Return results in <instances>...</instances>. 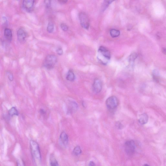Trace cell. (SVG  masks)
<instances>
[{"label":"cell","instance_id":"cell-17","mask_svg":"<svg viewBox=\"0 0 166 166\" xmlns=\"http://www.w3.org/2000/svg\"><path fill=\"white\" fill-rule=\"evenodd\" d=\"M8 114L11 116H17L19 115V113L16 108L15 107H13L8 111Z\"/></svg>","mask_w":166,"mask_h":166},{"label":"cell","instance_id":"cell-2","mask_svg":"<svg viewBox=\"0 0 166 166\" xmlns=\"http://www.w3.org/2000/svg\"><path fill=\"white\" fill-rule=\"evenodd\" d=\"M57 61V57L55 55H48L45 59L43 63V66L47 70H52L54 68Z\"/></svg>","mask_w":166,"mask_h":166},{"label":"cell","instance_id":"cell-8","mask_svg":"<svg viewBox=\"0 0 166 166\" xmlns=\"http://www.w3.org/2000/svg\"><path fill=\"white\" fill-rule=\"evenodd\" d=\"M102 81L99 79L96 78L94 81L93 85V90L94 92L98 93L101 92L102 89Z\"/></svg>","mask_w":166,"mask_h":166},{"label":"cell","instance_id":"cell-15","mask_svg":"<svg viewBox=\"0 0 166 166\" xmlns=\"http://www.w3.org/2000/svg\"><path fill=\"white\" fill-rule=\"evenodd\" d=\"M116 1V0H104L102 8V12H104L106 9L110 4Z\"/></svg>","mask_w":166,"mask_h":166},{"label":"cell","instance_id":"cell-32","mask_svg":"<svg viewBox=\"0 0 166 166\" xmlns=\"http://www.w3.org/2000/svg\"><path fill=\"white\" fill-rule=\"evenodd\" d=\"M17 1H18V0H17Z\"/></svg>","mask_w":166,"mask_h":166},{"label":"cell","instance_id":"cell-21","mask_svg":"<svg viewBox=\"0 0 166 166\" xmlns=\"http://www.w3.org/2000/svg\"><path fill=\"white\" fill-rule=\"evenodd\" d=\"M54 25L52 22H50L48 25L47 30V32L50 33H52L54 30Z\"/></svg>","mask_w":166,"mask_h":166},{"label":"cell","instance_id":"cell-7","mask_svg":"<svg viewBox=\"0 0 166 166\" xmlns=\"http://www.w3.org/2000/svg\"><path fill=\"white\" fill-rule=\"evenodd\" d=\"M98 52L100 53V56H101V58H100L103 57V58L107 61L110 60L111 58L110 52L106 48L103 46H101L98 50Z\"/></svg>","mask_w":166,"mask_h":166},{"label":"cell","instance_id":"cell-27","mask_svg":"<svg viewBox=\"0 0 166 166\" xmlns=\"http://www.w3.org/2000/svg\"><path fill=\"white\" fill-rule=\"evenodd\" d=\"M116 126L117 128H118L119 129H121L122 127H123V125L121 124V123L119 122H117L116 124Z\"/></svg>","mask_w":166,"mask_h":166},{"label":"cell","instance_id":"cell-1","mask_svg":"<svg viewBox=\"0 0 166 166\" xmlns=\"http://www.w3.org/2000/svg\"><path fill=\"white\" fill-rule=\"evenodd\" d=\"M32 159L35 165H40L41 163V155L38 143L35 140H31L30 143Z\"/></svg>","mask_w":166,"mask_h":166},{"label":"cell","instance_id":"cell-9","mask_svg":"<svg viewBox=\"0 0 166 166\" xmlns=\"http://www.w3.org/2000/svg\"><path fill=\"white\" fill-rule=\"evenodd\" d=\"M78 105L74 101H71L67 105V112L69 114H72L75 112L78 109Z\"/></svg>","mask_w":166,"mask_h":166},{"label":"cell","instance_id":"cell-31","mask_svg":"<svg viewBox=\"0 0 166 166\" xmlns=\"http://www.w3.org/2000/svg\"><path fill=\"white\" fill-rule=\"evenodd\" d=\"M89 165L91 166H95V163L92 161L90 162L89 164Z\"/></svg>","mask_w":166,"mask_h":166},{"label":"cell","instance_id":"cell-3","mask_svg":"<svg viewBox=\"0 0 166 166\" xmlns=\"http://www.w3.org/2000/svg\"><path fill=\"white\" fill-rule=\"evenodd\" d=\"M79 19L81 26L84 29L88 30L90 26V20L88 15L85 12L80 13Z\"/></svg>","mask_w":166,"mask_h":166},{"label":"cell","instance_id":"cell-10","mask_svg":"<svg viewBox=\"0 0 166 166\" xmlns=\"http://www.w3.org/2000/svg\"><path fill=\"white\" fill-rule=\"evenodd\" d=\"M35 3V0H23V6L24 8L28 12L31 10Z\"/></svg>","mask_w":166,"mask_h":166},{"label":"cell","instance_id":"cell-5","mask_svg":"<svg viewBox=\"0 0 166 166\" xmlns=\"http://www.w3.org/2000/svg\"><path fill=\"white\" fill-rule=\"evenodd\" d=\"M119 100L116 97L113 96L106 100V104L107 107L110 109L116 108L119 104Z\"/></svg>","mask_w":166,"mask_h":166},{"label":"cell","instance_id":"cell-6","mask_svg":"<svg viewBox=\"0 0 166 166\" xmlns=\"http://www.w3.org/2000/svg\"><path fill=\"white\" fill-rule=\"evenodd\" d=\"M17 36L19 41L21 43H24L26 41L28 34L24 29L21 28L17 32Z\"/></svg>","mask_w":166,"mask_h":166},{"label":"cell","instance_id":"cell-20","mask_svg":"<svg viewBox=\"0 0 166 166\" xmlns=\"http://www.w3.org/2000/svg\"><path fill=\"white\" fill-rule=\"evenodd\" d=\"M137 57L138 55L136 53L133 52L131 53L129 57V61L130 63H133L137 58Z\"/></svg>","mask_w":166,"mask_h":166},{"label":"cell","instance_id":"cell-12","mask_svg":"<svg viewBox=\"0 0 166 166\" xmlns=\"http://www.w3.org/2000/svg\"><path fill=\"white\" fill-rule=\"evenodd\" d=\"M4 36L6 40L8 42H10L12 39V32L10 29L6 28L4 30Z\"/></svg>","mask_w":166,"mask_h":166},{"label":"cell","instance_id":"cell-28","mask_svg":"<svg viewBox=\"0 0 166 166\" xmlns=\"http://www.w3.org/2000/svg\"><path fill=\"white\" fill-rule=\"evenodd\" d=\"M40 112L42 116H44L46 115V112L43 109H40Z\"/></svg>","mask_w":166,"mask_h":166},{"label":"cell","instance_id":"cell-13","mask_svg":"<svg viewBox=\"0 0 166 166\" xmlns=\"http://www.w3.org/2000/svg\"><path fill=\"white\" fill-rule=\"evenodd\" d=\"M148 120V116L147 114L144 113L140 115L139 119V122L140 124L144 125L147 123Z\"/></svg>","mask_w":166,"mask_h":166},{"label":"cell","instance_id":"cell-26","mask_svg":"<svg viewBox=\"0 0 166 166\" xmlns=\"http://www.w3.org/2000/svg\"><path fill=\"white\" fill-rule=\"evenodd\" d=\"M8 79L10 81H12L13 80V75L12 73L8 72Z\"/></svg>","mask_w":166,"mask_h":166},{"label":"cell","instance_id":"cell-11","mask_svg":"<svg viewBox=\"0 0 166 166\" xmlns=\"http://www.w3.org/2000/svg\"><path fill=\"white\" fill-rule=\"evenodd\" d=\"M60 143L64 146L67 145L69 143V137L66 133L65 132H63L61 133L60 136Z\"/></svg>","mask_w":166,"mask_h":166},{"label":"cell","instance_id":"cell-25","mask_svg":"<svg viewBox=\"0 0 166 166\" xmlns=\"http://www.w3.org/2000/svg\"><path fill=\"white\" fill-rule=\"evenodd\" d=\"M153 77H159V73L158 70L155 69L153 70Z\"/></svg>","mask_w":166,"mask_h":166},{"label":"cell","instance_id":"cell-24","mask_svg":"<svg viewBox=\"0 0 166 166\" xmlns=\"http://www.w3.org/2000/svg\"><path fill=\"white\" fill-rule=\"evenodd\" d=\"M52 0H44V3L46 7L50 8L51 5Z\"/></svg>","mask_w":166,"mask_h":166},{"label":"cell","instance_id":"cell-4","mask_svg":"<svg viewBox=\"0 0 166 166\" xmlns=\"http://www.w3.org/2000/svg\"><path fill=\"white\" fill-rule=\"evenodd\" d=\"M125 152L129 155L134 154L136 149V145L134 141L130 140L126 141L125 144Z\"/></svg>","mask_w":166,"mask_h":166},{"label":"cell","instance_id":"cell-18","mask_svg":"<svg viewBox=\"0 0 166 166\" xmlns=\"http://www.w3.org/2000/svg\"><path fill=\"white\" fill-rule=\"evenodd\" d=\"M120 32L117 30L112 29L110 30V35L113 38L118 37L120 35Z\"/></svg>","mask_w":166,"mask_h":166},{"label":"cell","instance_id":"cell-23","mask_svg":"<svg viewBox=\"0 0 166 166\" xmlns=\"http://www.w3.org/2000/svg\"><path fill=\"white\" fill-rule=\"evenodd\" d=\"M56 52L59 56L62 55L63 54V50L61 47H59L57 48V50H56Z\"/></svg>","mask_w":166,"mask_h":166},{"label":"cell","instance_id":"cell-14","mask_svg":"<svg viewBox=\"0 0 166 166\" xmlns=\"http://www.w3.org/2000/svg\"><path fill=\"white\" fill-rule=\"evenodd\" d=\"M66 79L70 81H73L75 80V74L72 70H70L68 71L66 76Z\"/></svg>","mask_w":166,"mask_h":166},{"label":"cell","instance_id":"cell-22","mask_svg":"<svg viewBox=\"0 0 166 166\" xmlns=\"http://www.w3.org/2000/svg\"><path fill=\"white\" fill-rule=\"evenodd\" d=\"M60 27L62 30L64 32L67 31L68 30V26L64 23H61L60 25Z\"/></svg>","mask_w":166,"mask_h":166},{"label":"cell","instance_id":"cell-29","mask_svg":"<svg viewBox=\"0 0 166 166\" xmlns=\"http://www.w3.org/2000/svg\"><path fill=\"white\" fill-rule=\"evenodd\" d=\"M59 2L62 4H65L67 2L68 0H58Z\"/></svg>","mask_w":166,"mask_h":166},{"label":"cell","instance_id":"cell-16","mask_svg":"<svg viewBox=\"0 0 166 166\" xmlns=\"http://www.w3.org/2000/svg\"><path fill=\"white\" fill-rule=\"evenodd\" d=\"M50 165L52 166H57L58 165V162L56 159L55 157L53 154H52L50 157Z\"/></svg>","mask_w":166,"mask_h":166},{"label":"cell","instance_id":"cell-30","mask_svg":"<svg viewBox=\"0 0 166 166\" xmlns=\"http://www.w3.org/2000/svg\"><path fill=\"white\" fill-rule=\"evenodd\" d=\"M162 51L163 54L166 55V48L163 47L162 49Z\"/></svg>","mask_w":166,"mask_h":166},{"label":"cell","instance_id":"cell-19","mask_svg":"<svg viewBox=\"0 0 166 166\" xmlns=\"http://www.w3.org/2000/svg\"><path fill=\"white\" fill-rule=\"evenodd\" d=\"M81 148L79 146H77L74 148L73 151V154L75 156L80 155L81 153Z\"/></svg>","mask_w":166,"mask_h":166}]
</instances>
